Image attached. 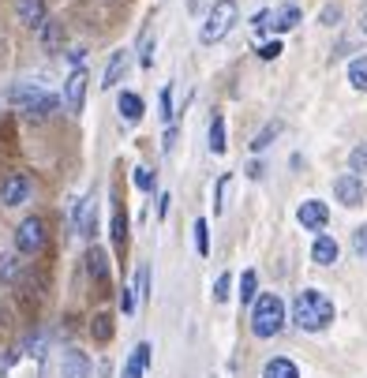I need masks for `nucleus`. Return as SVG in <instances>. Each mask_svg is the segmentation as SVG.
Listing matches in <instances>:
<instances>
[{
    "instance_id": "16",
    "label": "nucleus",
    "mask_w": 367,
    "mask_h": 378,
    "mask_svg": "<svg viewBox=\"0 0 367 378\" xmlns=\"http://www.w3.org/2000/svg\"><path fill=\"white\" fill-rule=\"evenodd\" d=\"M64 378H90V360L79 348L64 352Z\"/></svg>"
},
{
    "instance_id": "14",
    "label": "nucleus",
    "mask_w": 367,
    "mask_h": 378,
    "mask_svg": "<svg viewBox=\"0 0 367 378\" xmlns=\"http://www.w3.org/2000/svg\"><path fill=\"white\" fill-rule=\"evenodd\" d=\"M124 71H128V49H116V53L109 57V68H105V75H101V86L113 90L116 83L124 79Z\"/></svg>"
},
{
    "instance_id": "20",
    "label": "nucleus",
    "mask_w": 367,
    "mask_h": 378,
    "mask_svg": "<svg viewBox=\"0 0 367 378\" xmlns=\"http://www.w3.org/2000/svg\"><path fill=\"white\" fill-rule=\"evenodd\" d=\"M262 378H300V367L293 360L278 356V360H270L266 367H262Z\"/></svg>"
},
{
    "instance_id": "35",
    "label": "nucleus",
    "mask_w": 367,
    "mask_h": 378,
    "mask_svg": "<svg viewBox=\"0 0 367 378\" xmlns=\"http://www.w3.org/2000/svg\"><path fill=\"white\" fill-rule=\"evenodd\" d=\"M229 285H232L229 273H221V277L214 281V299H218V304H221V299H229Z\"/></svg>"
},
{
    "instance_id": "34",
    "label": "nucleus",
    "mask_w": 367,
    "mask_h": 378,
    "mask_svg": "<svg viewBox=\"0 0 367 378\" xmlns=\"http://www.w3.org/2000/svg\"><path fill=\"white\" fill-rule=\"evenodd\" d=\"M135 188L139 191H154V173L150 168H135Z\"/></svg>"
},
{
    "instance_id": "29",
    "label": "nucleus",
    "mask_w": 367,
    "mask_h": 378,
    "mask_svg": "<svg viewBox=\"0 0 367 378\" xmlns=\"http://www.w3.org/2000/svg\"><path fill=\"white\" fill-rule=\"evenodd\" d=\"M349 168L352 173H367V142H360V147H352V154H349Z\"/></svg>"
},
{
    "instance_id": "1",
    "label": "nucleus",
    "mask_w": 367,
    "mask_h": 378,
    "mask_svg": "<svg viewBox=\"0 0 367 378\" xmlns=\"http://www.w3.org/2000/svg\"><path fill=\"white\" fill-rule=\"evenodd\" d=\"M293 322L300 326V330H307V333L326 330V326L334 322V304H330V296L319 292V289L296 292V299H293Z\"/></svg>"
},
{
    "instance_id": "24",
    "label": "nucleus",
    "mask_w": 367,
    "mask_h": 378,
    "mask_svg": "<svg viewBox=\"0 0 367 378\" xmlns=\"http://www.w3.org/2000/svg\"><path fill=\"white\" fill-rule=\"evenodd\" d=\"M90 333H94L98 345H109V341H113V319H109V315H94V322H90Z\"/></svg>"
},
{
    "instance_id": "41",
    "label": "nucleus",
    "mask_w": 367,
    "mask_h": 378,
    "mask_svg": "<svg viewBox=\"0 0 367 378\" xmlns=\"http://www.w3.org/2000/svg\"><path fill=\"white\" fill-rule=\"evenodd\" d=\"M247 176L259 180V176H262V165H259V161H252V165H247Z\"/></svg>"
},
{
    "instance_id": "4",
    "label": "nucleus",
    "mask_w": 367,
    "mask_h": 378,
    "mask_svg": "<svg viewBox=\"0 0 367 378\" xmlns=\"http://www.w3.org/2000/svg\"><path fill=\"white\" fill-rule=\"evenodd\" d=\"M86 86H90V75H86V68H75V71L68 75V83H64V109H68L72 116L83 113Z\"/></svg>"
},
{
    "instance_id": "39",
    "label": "nucleus",
    "mask_w": 367,
    "mask_h": 378,
    "mask_svg": "<svg viewBox=\"0 0 367 378\" xmlns=\"http://www.w3.org/2000/svg\"><path fill=\"white\" fill-rule=\"evenodd\" d=\"M322 23H326V27H334V23L341 19V8L337 4H330V8H322V16H319Z\"/></svg>"
},
{
    "instance_id": "10",
    "label": "nucleus",
    "mask_w": 367,
    "mask_h": 378,
    "mask_svg": "<svg viewBox=\"0 0 367 378\" xmlns=\"http://www.w3.org/2000/svg\"><path fill=\"white\" fill-rule=\"evenodd\" d=\"M94 225H98V202L94 199H83L75 206V229L79 236H94Z\"/></svg>"
},
{
    "instance_id": "12",
    "label": "nucleus",
    "mask_w": 367,
    "mask_h": 378,
    "mask_svg": "<svg viewBox=\"0 0 367 378\" xmlns=\"http://www.w3.org/2000/svg\"><path fill=\"white\" fill-rule=\"evenodd\" d=\"M45 90L38 86V83H16V86H8V94H4V101H11V105H34L38 98H42Z\"/></svg>"
},
{
    "instance_id": "40",
    "label": "nucleus",
    "mask_w": 367,
    "mask_h": 378,
    "mask_svg": "<svg viewBox=\"0 0 367 378\" xmlns=\"http://www.w3.org/2000/svg\"><path fill=\"white\" fill-rule=\"evenodd\" d=\"M173 142H176V127H169V132H165V139H162V150L169 154V150H173Z\"/></svg>"
},
{
    "instance_id": "25",
    "label": "nucleus",
    "mask_w": 367,
    "mask_h": 378,
    "mask_svg": "<svg viewBox=\"0 0 367 378\" xmlns=\"http://www.w3.org/2000/svg\"><path fill=\"white\" fill-rule=\"evenodd\" d=\"M278 135H281V120H273V124H266V127H262V132L252 139V150H255V154H259V150H266Z\"/></svg>"
},
{
    "instance_id": "13",
    "label": "nucleus",
    "mask_w": 367,
    "mask_h": 378,
    "mask_svg": "<svg viewBox=\"0 0 367 378\" xmlns=\"http://www.w3.org/2000/svg\"><path fill=\"white\" fill-rule=\"evenodd\" d=\"M300 16H304V11H300L296 4H281L278 11H270V30H278V34L293 30L296 23H300Z\"/></svg>"
},
{
    "instance_id": "22",
    "label": "nucleus",
    "mask_w": 367,
    "mask_h": 378,
    "mask_svg": "<svg viewBox=\"0 0 367 378\" xmlns=\"http://www.w3.org/2000/svg\"><path fill=\"white\" fill-rule=\"evenodd\" d=\"M255 299H259V273L244 270V277H240V304H255Z\"/></svg>"
},
{
    "instance_id": "8",
    "label": "nucleus",
    "mask_w": 367,
    "mask_h": 378,
    "mask_svg": "<svg viewBox=\"0 0 367 378\" xmlns=\"http://www.w3.org/2000/svg\"><path fill=\"white\" fill-rule=\"evenodd\" d=\"M26 195H30V176L16 173V176L0 180V202H4V206H23Z\"/></svg>"
},
{
    "instance_id": "33",
    "label": "nucleus",
    "mask_w": 367,
    "mask_h": 378,
    "mask_svg": "<svg viewBox=\"0 0 367 378\" xmlns=\"http://www.w3.org/2000/svg\"><path fill=\"white\" fill-rule=\"evenodd\" d=\"M135 292H139L142 299L150 296V270H147V266H139V273H135Z\"/></svg>"
},
{
    "instance_id": "32",
    "label": "nucleus",
    "mask_w": 367,
    "mask_h": 378,
    "mask_svg": "<svg viewBox=\"0 0 367 378\" xmlns=\"http://www.w3.org/2000/svg\"><path fill=\"white\" fill-rule=\"evenodd\" d=\"M162 120H173V83L162 86Z\"/></svg>"
},
{
    "instance_id": "19",
    "label": "nucleus",
    "mask_w": 367,
    "mask_h": 378,
    "mask_svg": "<svg viewBox=\"0 0 367 378\" xmlns=\"http://www.w3.org/2000/svg\"><path fill=\"white\" fill-rule=\"evenodd\" d=\"M116 109H120V116H124L128 124H139V120H142V98L131 94V90H124V94H120Z\"/></svg>"
},
{
    "instance_id": "23",
    "label": "nucleus",
    "mask_w": 367,
    "mask_h": 378,
    "mask_svg": "<svg viewBox=\"0 0 367 378\" xmlns=\"http://www.w3.org/2000/svg\"><path fill=\"white\" fill-rule=\"evenodd\" d=\"M42 42H45V49H49V53H57V49H60V42H64V23L49 19V23H45V30H42Z\"/></svg>"
},
{
    "instance_id": "42",
    "label": "nucleus",
    "mask_w": 367,
    "mask_h": 378,
    "mask_svg": "<svg viewBox=\"0 0 367 378\" xmlns=\"http://www.w3.org/2000/svg\"><path fill=\"white\" fill-rule=\"evenodd\" d=\"M169 214V195H162V202H157V217Z\"/></svg>"
},
{
    "instance_id": "6",
    "label": "nucleus",
    "mask_w": 367,
    "mask_h": 378,
    "mask_svg": "<svg viewBox=\"0 0 367 378\" xmlns=\"http://www.w3.org/2000/svg\"><path fill=\"white\" fill-rule=\"evenodd\" d=\"M334 195H337V202H345V206H363V199H367L363 180H360L356 173L337 176V180H334Z\"/></svg>"
},
{
    "instance_id": "36",
    "label": "nucleus",
    "mask_w": 367,
    "mask_h": 378,
    "mask_svg": "<svg viewBox=\"0 0 367 378\" xmlns=\"http://www.w3.org/2000/svg\"><path fill=\"white\" fill-rule=\"evenodd\" d=\"M352 247H356V255L367 258V225H360L356 232H352Z\"/></svg>"
},
{
    "instance_id": "7",
    "label": "nucleus",
    "mask_w": 367,
    "mask_h": 378,
    "mask_svg": "<svg viewBox=\"0 0 367 378\" xmlns=\"http://www.w3.org/2000/svg\"><path fill=\"white\" fill-rule=\"evenodd\" d=\"M296 221H300L304 229H311V232H322V229H326V221H330V206L319 202V199H307V202H300Z\"/></svg>"
},
{
    "instance_id": "18",
    "label": "nucleus",
    "mask_w": 367,
    "mask_h": 378,
    "mask_svg": "<svg viewBox=\"0 0 367 378\" xmlns=\"http://www.w3.org/2000/svg\"><path fill=\"white\" fill-rule=\"evenodd\" d=\"M311 258L319 266H334L337 263V240H330V236H319L311 244Z\"/></svg>"
},
{
    "instance_id": "5",
    "label": "nucleus",
    "mask_w": 367,
    "mask_h": 378,
    "mask_svg": "<svg viewBox=\"0 0 367 378\" xmlns=\"http://www.w3.org/2000/svg\"><path fill=\"white\" fill-rule=\"evenodd\" d=\"M16 247L23 255H38L45 247V225L38 217H26L23 225H19V232H16Z\"/></svg>"
},
{
    "instance_id": "15",
    "label": "nucleus",
    "mask_w": 367,
    "mask_h": 378,
    "mask_svg": "<svg viewBox=\"0 0 367 378\" xmlns=\"http://www.w3.org/2000/svg\"><path fill=\"white\" fill-rule=\"evenodd\" d=\"M150 345L142 341V345H135V352L128 356V363H124V378H142V371L150 367Z\"/></svg>"
},
{
    "instance_id": "11",
    "label": "nucleus",
    "mask_w": 367,
    "mask_h": 378,
    "mask_svg": "<svg viewBox=\"0 0 367 378\" xmlns=\"http://www.w3.org/2000/svg\"><path fill=\"white\" fill-rule=\"evenodd\" d=\"M57 109H60V98H57V94H42V98L34 101V105L23 109V116H26L30 124H42V120H49V116L57 113Z\"/></svg>"
},
{
    "instance_id": "43",
    "label": "nucleus",
    "mask_w": 367,
    "mask_h": 378,
    "mask_svg": "<svg viewBox=\"0 0 367 378\" xmlns=\"http://www.w3.org/2000/svg\"><path fill=\"white\" fill-rule=\"evenodd\" d=\"M363 30H367V19H363Z\"/></svg>"
},
{
    "instance_id": "37",
    "label": "nucleus",
    "mask_w": 367,
    "mask_h": 378,
    "mask_svg": "<svg viewBox=\"0 0 367 378\" xmlns=\"http://www.w3.org/2000/svg\"><path fill=\"white\" fill-rule=\"evenodd\" d=\"M259 57H262V60H278V57H281V42H266V45L259 49Z\"/></svg>"
},
{
    "instance_id": "9",
    "label": "nucleus",
    "mask_w": 367,
    "mask_h": 378,
    "mask_svg": "<svg viewBox=\"0 0 367 378\" xmlns=\"http://www.w3.org/2000/svg\"><path fill=\"white\" fill-rule=\"evenodd\" d=\"M16 16L23 27H30V30H45V23H49V11L42 0H16Z\"/></svg>"
},
{
    "instance_id": "30",
    "label": "nucleus",
    "mask_w": 367,
    "mask_h": 378,
    "mask_svg": "<svg viewBox=\"0 0 367 378\" xmlns=\"http://www.w3.org/2000/svg\"><path fill=\"white\" fill-rule=\"evenodd\" d=\"M229 184H232V173H221V180H218V191H214V214L225 210V191H229Z\"/></svg>"
},
{
    "instance_id": "17",
    "label": "nucleus",
    "mask_w": 367,
    "mask_h": 378,
    "mask_svg": "<svg viewBox=\"0 0 367 378\" xmlns=\"http://www.w3.org/2000/svg\"><path fill=\"white\" fill-rule=\"evenodd\" d=\"M86 273L94 277L98 285L109 281V255L101 251V247H90V255H86Z\"/></svg>"
},
{
    "instance_id": "38",
    "label": "nucleus",
    "mask_w": 367,
    "mask_h": 378,
    "mask_svg": "<svg viewBox=\"0 0 367 378\" xmlns=\"http://www.w3.org/2000/svg\"><path fill=\"white\" fill-rule=\"evenodd\" d=\"M120 311H124V315H131V311H135V296H131V289H128V285L120 289Z\"/></svg>"
},
{
    "instance_id": "21",
    "label": "nucleus",
    "mask_w": 367,
    "mask_h": 378,
    "mask_svg": "<svg viewBox=\"0 0 367 378\" xmlns=\"http://www.w3.org/2000/svg\"><path fill=\"white\" fill-rule=\"evenodd\" d=\"M210 150L225 154V116H221V113L210 116Z\"/></svg>"
},
{
    "instance_id": "2",
    "label": "nucleus",
    "mask_w": 367,
    "mask_h": 378,
    "mask_svg": "<svg viewBox=\"0 0 367 378\" xmlns=\"http://www.w3.org/2000/svg\"><path fill=\"white\" fill-rule=\"evenodd\" d=\"M281 326H285V304H281V296L262 292L255 299V311H252V333L255 337H273V333H281Z\"/></svg>"
},
{
    "instance_id": "31",
    "label": "nucleus",
    "mask_w": 367,
    "mask_h": 378,
    "mask_svg": "<svg viewBox=\"0 0 367 378\" xmlns=\"http://www.w3.org/2000/svg\"><path fill=\"white\" fill-rule=\"evenodd\" d=\"M16 273H19V263H16V255H0V281H16Z\"/></svg>"
},
{
    "instance_id": "27",
    "label": "nucleus",
    "mask_w": 367,
    "mask_h": 378,
    "mask_svg": "<svg viewBox=\"0 0 367 378\" xmlns=\"http://www.w3.org/2000/svg\"><path fill=\"white\" fill-rule=\"evenodd\" d=\"M113 244H116V251L128 247V217H124V210L113 214Z\"/></svg>"
},
{
    "instance_id": "28",
    "label": "nucleus",
    "mask_w": 367,
    "mask_h": 378,
    "mask_svg": "<svg viewBox=\"0 0 367 378\" xmlns=\"http://www.w3.org/2000/svg\"><path fill=\"white\" fill-rule=\"evenodd\" d=\"M195 251H199L203 258L210 255V225H206V217L195 221Z\"/></svg>"
},
{
    "instance_id": "3",
    "label": "nucleus",
    "mask_w": 367,
    "mask_h": 378,
    "mask_svg": "<svg viewBox=\"0 0 367 378\" xmlns=\"http://www.w3.org/2000/svg\"><path fill=\"white\" fill-rule=\"evenodd\" d=\"M236 19H240V8H236V0H214V8L206 11V23H203V30H199V42H203V45L221 42V38L232 30Z\"/></svg>"
},
{
    "instance_id": "26",
    "label": "nucleus",
    "mask_w": 367,
    "mask_h": 378,
    "mask_svg": "<svg viewBox=\"0 0 367 378\" xmlns=\"http://www.w3.org/2000/svg\"><path fill=\"white\" fill-rule=\"evenodd\" d=\"M349 83L356 90H367V57H356L349 64Z\"/></svg>"
}]
</instances>
